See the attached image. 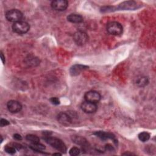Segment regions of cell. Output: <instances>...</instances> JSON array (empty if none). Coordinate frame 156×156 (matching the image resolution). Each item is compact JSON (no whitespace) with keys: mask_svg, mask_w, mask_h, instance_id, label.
<instances>
[{"mask_svg":"<svg viewBox=\"0 0 156 156\" xmlns=\"http://www.w3.org/2000/svg\"><path fill=\"white\" fill-rule=\"evenodd\" d=\"M43 139L48 144L51 145L52 147H54L58 151L62 153L66 152L67 149L63 141L59 138L50 136L49 133L48 132L46 133H44Z\"/></svg>","mask_w":156,"mask_h":156,"instance_id":"1","label":"cell"},{"mask_svg":"<svg viewBox=\"0 0 156 156\" xmlns=\"http://www.w3.org/2000/svg\"><path fill=\"white\" fill-rule=\"evenodd\" d=\"M12 30L18 34H24L27 33L30 29L29 24L23 21H20L16 23H14L12 25Z\"/></svg>","mask_w":156,"mask_h":156,"instance_id":"2","label":"cell"},{"mask_svg":"<svg viewBox=\"0 0 156 156\" xmlns=\"http://www.w3.org/2000/svg\"><path fill=\"white\" fill-rule=\"evenodd\" d=\"M107 30L111 35H119L122 33L123 27L119 23L116 21H112L107 24Z\"/></svg>","mask_w":156,"mask_h":156,"instance_id":"3","label":"cell"},{"mask_svg":"<svg viewBox=\"0 0 156 156\" xmlns=\"http://www.w3.org/2000/svg\"><path fill=\"white\" fill-rule=\"evenodd\" d=\"M5 16L7 21L16 23L21 21L23 18V13L18 9H11L5 13Z\"/></svg>","mask_w":156,"mask_h":156,"instance_id":"4","label":"cell"},{"mask_svg":"<svg viewBox=\"0 0 156 156\" xmlns=\"http://www.w3.org/2000/svg\"><path fill=\"white\" fill-rule=\"evenodd\" d=\"M73 40L77 45L82 46L88 41V36L85 32L79 30L74 34Z\"/></svg>","mask_w":156,"mask_h":156,"instance_id":"5","label":"cell"},{"mask_svg":"<svg viewBox=\"0 0 156 156\" xmlns=\"http://www.w3.org/2000/svg\"><path fill=\"white\" fill-rule=\"evenodd\" d=\"M57 121L61 124L68 126L73 123V115L65 112H60L57 115Z\"/></svg>","mask_w":156,"mask_h":156,"instance_id":"6","label":"cell"},{"mask_svg":"<svg viewBox=\"0 0 156 156\" xmlns=\"http://www.w3.org/2000/svg\"><path fill=\"white\" fill-rule=\"evenodd\" d=\"M84 98L86 101L96 104L101 100V96L99 92L94 90H90L85 93Z\"/></svg>","mask_w":156,"mask_h":156,"instance_id":"7","label":"cell"},{"mask_svg":"<svg viewBox=\"0 0 156 156\" xmlns=\"http://www.w3.org/2000/svg\"><path fill=\"white\" fill-rule=\"evenodd\" d=\"M93 135H96L97 137L100 138L103 141H106L107 140H112L113 141L114 143L117 145L118 141L115 137V136L110 132H104V131H96L93 133Z\"/></svg>","mask_w":156,"mask_h":156,"instance_id":"8","label":"cell"},{"mask_svg":"<svg viewBox=\"0 0 156 156\" xmlns=\"http://www.w3.org/2000/svg\"><path fill=\"white\" fill-rule=\"evenodd\" d=\"M80 107L83 112L89 114L95 113L98 109V106L96 104L88 102L86 101L82 103Z\"/></svg>","mask_w":156,"mask_h":156,"instance_id":"9","label":"cell"},{"mask_svg":"<svg viewBox=\"0 0 156 156\" xmlns=\"http://www.w3.org/2000/svg\"><path fill=\"white\" fill-rule=\"evenodd\" d=\"M51 7L55 10L63 11L67 9L68 2L66 0H55L51 2Z\"/></svg>","mask_w":156,"mask_h":156,"instance_id":"10","label":"cell"},{"mask_svg":"<svg viewBox=\"0 0 156 156\" xmlns=\"http://www.w3.org/2000/svg\"><path fill=\"white\" fill-rule=\"evenodd\" d=\"M7 107L8 110L12 113H16L20 112L22 109V105L21 103L15 100H10L8 101L7 104Z\"/></svg>","mask_w":156,"mask_h":156,"instance_id":"11","label":"cell"},{"mask_svg":"<svg viewBox=\"0 0 156 156\" xmlns=\"http://www.w3.org/2000/svg\"><path fill=\"white\" fill-rule=\"evenodd\" d=\"M87 68H88V66L85 65H80V64L74 65L70 68L69 73L73 76H76L79 74H80V73L82 72L83 71L87 69Z\"/></svg>","mask_w":156,"mask_h":156,"instance_id":"12","label":"cell"},{"mask_svg":"<svg viewBox=\"0 0 156 156\" xmlns=\"http://www.w3.org/2000/svg\"><path fill=\"white\" fill-rule=\"evenodd\" d=\"M137 8V2L133 1H124L119 4L118 9L122 10H133Z\"/></svg>","mask_w":156,"mask_h":156,"instance_id":"13","label":"cell"},{"mask_svg":"<svg viewBox=\"0 0 156 156\" xmlns=\"http://www.w3.org/2000/svg\"><path fill=\"white\" fill-rule=\"evenodd\" d=\"M71 139L73 142L80 146H82V147H88L87 145L88 144V143L87 140L83 137H82L80 136H73L71 137Z\"/></svg>","mask_w":156,"mask_h":156,"instance_id":"14","label":"cell"},{"mask_svg":"<svg viewBox=\"0 0 156 156\" xmlns=\"http://www.w3.org/2000/svg\"><path fill=\"white\" fill-rule=\"evenodd\" d=\"M67 20L72 23H80L83 21V17L80 15L76 13L69 14L67 16Z\"/></svg>","mask_w":156,"mask_h":156,"instance_id":"15","label":"cell"},{"mask_svg":"<svg viewBox=\"0 0 156 156\" xmlns=\"http://www.w3.org/2000/svg\"><path fill=\"white\" fill-rule=\"evenodd\" d=\"M149 83V79L146 76H139L135 80V83L139 87H144Z\"/></svg>","mask_w":156,"mask_h":156,"instance_id":"16","label":"cell"},{"mask_svg":"<svg viewBox=\"0 0 156 156\" xmlns=\"http://www.w3.org/2000/svg\"><path fill=\"white\" fill-rule=\"evenodd\" d=\"M29 148L35 152H41L45 149V146L39 142L37 143H31V144L29 145Z\"/></svg>","mask_w":156,"mask_h":156,"instance_id":"17","label":"cell"},{"mask_svg":"<svg viewBox=\"0 0 156 156\" xmlns=\"http://www.w3.org/2000/svg\"><path fill=\"white\" fill-rule=\"evenodd\" d=\"M150 136H151L150 133L147 132H142L140 133L138 135V139L142 142H146L148 141L150 138Z\"/></svg>","mask_w":156,"mask_h":156,"instance_id":"18","label":"cell"},{"mask_svg":"<svg viewBox=\"0 0 156 156\" xmlns=\"http://www.w3.org/2000/svg\"><path fill=\"white\" fill-rule=\"evenodd\" d=\"M26 139L30 141L31 143H37L40 142V139L39 138L35 135L33 134H29L26 136Z\"/></svg>","mask_w":156,"mask_h":156,"instance_id":"19","label":"cell"},{"mask_svg":"<svg viewBox=\"0 0 156 156\" xmlns=\"http://www.w3.org/2000/svg\"><path fill=\"white\" fill-rule=\"evenodd\" d=\"M80 152V150L79 148L77 147H73L69 151V154L71 156L78 155Z\"/></svg>","mask_w":156,"mask_h":156,"instance_id":"20","label":"cell"},{"mask_svg":"<svg viewBox=\"0 0 156 156\" xmlns=\"http://www.w3.org/2000/svg\"><path fill=\"white\" fill-rule=\"evenodd\" d=\"M16 149L13 146H6L4 148V151L8 153V154H13L16 152Z\"/></svg>","mask_w":156,"mask_h":156,"instance_id":"21","label":"cell"},{"mask_svg":"<svg viewBox=\"0 0 156 156\" xmlns=\"http://www.w3.org/2000/svg\"><path fill=\"white\" fill-rule=\"evenodd\" d=\"M49 101H50V102H51V104H54V105H57L60 104V100H59V99H58V98H57V97H52V98H50Z\"/></svg>","mask_w":156,"mask_h":156,"instance_id":"22","label":"cell"},{"mask_svg":"<svg viewBox=\"0 0 156 156\" xmlns=\"http://www.w3.org/2000/svg\"><path fill=\"white\" fill-rule=\"evenodd\" d=\"M10 124V122L5 119H3L1 118L0 120V126L1 127H4V126H6Z\"/></svg>","mask_w":156,"mask_h":156,"instance_id":"23","label":"cell"},{"mask_svg":"<svg viewBox=\"0 0 156 156\" xmlns=\"http://www.w3.org/2000/svg\"><path fill=\"white\" fill-rule=\"evenodd\" d=\"M105 149L106 151H114L113 147L111 144H107L105 145Z\"/></svg>","mask_w":156,"mask_h":156,"instance_id":"24","label":"cell"},{"mask_svg":"<svg viewBox=\"0 0 156 156\" xmlns=\"http://www.w3.org/2000/svg\"><path fill=\"white\" fill-rule=\"evenodd\" d=\"M13 138H14L16 140H18V141H20V140H21L23 139L21 135H20V134H18V133H15V134L13 135Z\"/></svg>","mask_w":156,"mask_h":156,"instance_id":"25","label":"cell"},{"mask_svg":"<svg viewBox=\"0 0 156 156\" xmlns=\"http://www.w3.org/2000/svg\"><path fill=\"white\" fill-rule=\"evenodd\" d=\"M13 146L16 149V150H20V149H21L23 147L22 145H21V144H18V143H13Z\"/></svg>","mask_w":156,"mask_h":156,"instance_id":"26","label":"cell"},{"mask_svg":"<svg viewBox=\"0 0 156 156\" xmlns=\"http://www.w3.org/2000/svg\"><path fill=\"white\" fill-rule=\"evenodd\" d=\"M0 57H1V59L2 62L3 63V64H4V63H5V57L4 56V54H3V53L2 52V51H1Z\"/></svg>","mask_w":156,"mask_h":156,"instance_id":"27","label":"cell"},{"mask_svg":"<svg viewBox=\"0 0 156 156\" xmlns=\"http://www.w3.org/2000/svg\"><path fill=\"white\" fill-rule=\"evenodd\" d=\"M122 155H135V154H133V153H131V152H125V153L122 154Z\"/></svg>","mask_w":156,"mask_h":156,"instance_id":"28","label":"cell"},{"mask_svg":"<svg viewBox=\"0 0 156 156\" xmlns=\"http://www.w3.org/2000/svg\"><path fill=\"white\" fill-rule=\"evenodd\" d=\"M52 155H61L62 154H60V153H59V152H57V153H54Z\"/></svg>","mask_w":156,"mask_h":156,"instance_id":"29","label":"cell"}]
</instances>
